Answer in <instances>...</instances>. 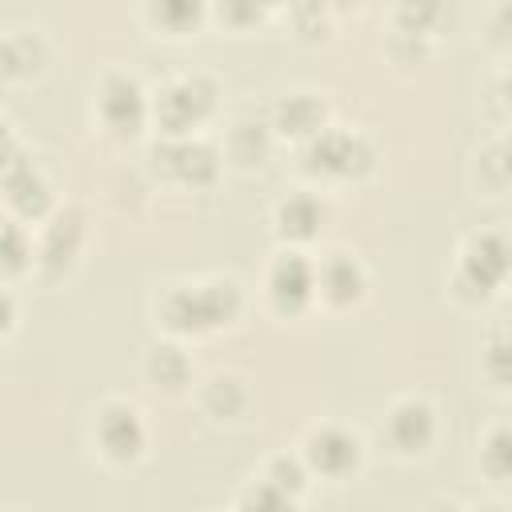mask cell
Masks as SVG:
<instances>
[{"mask_svg": "<svg viewBox=\"0 0 512 512\" xmlns=\"http://www.w3.org/2000/svg\"><path fill=\"white\" fill-rule=\"evenodd\" d=\"M4 188L12 196V204L28 216H40L44 204H48V192H44V180L28 168V164H8L4 168Z\"/></svg>", "mask_w": 512, "mask_h": 512, "instance_id": "cell-11", "label": "cell"}, {"mask_svg": "<svg viewBox=\"0 0 512 512\" xmlns=\"http://www.w3.org/2000/svg\"><path fill=\"white\" fill-rule=\"evenodd\" d=\"M272 488H300V468L292 460H276L272 464Z\"/></svg>", "mask_w": 512, "mask_h": 512, "instance_id": "cell-23", "label": "cell"}, {"mask_svg": "<svg viewBox=\"0 0 512 512\" xmlns=\"http://www.w3.org/2000/svg\"><path fill=\"white\" fill-rule=\"evenodd\" d=\"M168 168L188 184H208L216 176V152L208 144H176L164 152Z\"/></svg>", "mask_w": 512, "mask_h": 512, "instance_id": "cell-10", "label": "cell"}, {"mask_svg": "<svg viewBox=\"0 0 512 512\" xmlns=\"http://www.w3.org/2000/svg\"><path fill=\"white\" fill-rule=\"evenodd\" d=\"M200 12H204V0H152V16L172 32L192 28L200 20Z\"/></svg>", "mask_w": 512, "mask_h": 512, "instance_id": "cell-15", "label": "cell"}, {"mask_svg": "<svg viewBox=\"0 0 512 512\" xmlns=\"http://www.w3.org/2000/svg\"><path fill=\"white\" fill-rule=\"evenodd\" d=\"M440 20H444V4H440V0H404V4H400V28H404L408 36L428 32V28H436Z\"/></svg>", "mask_w": 512, "mask_h": 512, "instance_id": "cell-17", "label": "cell"}, {"mask_svg": "<svg viewBox=\"0 0 512 512\" xmlns=\"http://www.w3.org/2000/svg\"><path fill=\"white\" fill-rule=\"evenodd\" d=\"M268 288H272V300L292 312V308H300V304L312 296V268H308L296 252H288V256H280V260L272 264Z\"/></svg>", "mask_w": 512, "mask_h": 512, "instance_id": "cell-5", "label": "cell"}, {"mask_svg": "<svg viewBox=\"0 0 512 512\" xmlns=\"http://www.w3.org/2000/svg\"><path fill=\"white\" fill-rule=\"evenodd\" d=\"M8 148V132H4V124H0V152Z\"/></svg>", "mask_w": 512, "mask_h": 512, "instance_id": "cell-24", "label": "cell"}, {"mask_svg": "<svg viewBox=\"0 0 512 512\" xmlns=\"http://www.w3.org/2000/svg\"><path fill=\"white\" fill-rule=\"evenodd\" d=\"M308 460H312L324 476H344L348 468H356L360 444H356L348 432H340V428H324V432H316V436L308 440Z\"/></svg>", "mask_w": 512, "mask_h": 512, "instance_id": "cell-4", "label": "cell"}, {"mask_svg": "<svg viewBox=\"0 0 512 512\" xmlns=\"http://www.w3.org/2000/svg\"><path fill=\"white\" fill-rule=\"evenodd\" d=\"M508 436L504 432H496V440H492V448H488V468H492V476H508Z\"/></svg>", "mask_w": 512, "mask_h": 512, "instance_id": "cell-22", "label": "cell"}, {"mask_svg": "<svg viewBox=\"0 0 512 512\" xmlns=\"http://www.w3.org/2000/svg\"><path fill=\"white\" fill-rule=\"evenodd\" d=\"M360 284H364V276H360V268H356L348 256L328 260V264H324V272H320V288H324L336 304L356 300V296H360Z\"/></svg>", "mask_w": 512, "mask_h": 512, "instance_id": "cell-12", "label": "cell"}, {"mask_svg": "<svg viewBox=\"0 0 512 512\" xmlns=\"http://www.w3.org/2000/svg\"><path fill=\"white\" fill-rule=\"evenodd\" d=\"M276 120L284 132H312L320 120H324V108L312 100V96H288L280 108H276Z\"/></svg>", "mask_w": 512, "mask_h": 512, "instance_id": "cell-13", "label": "cell"}, {"mask_svg": "<svg viewBox=\"0 0 512 512\" xmlns=\"http://www.w3.org/2000/svg\"><path fill=\"white\" fill-rule=\"evenodd\" d=\"M388 436L400 452H416L432 440V412L424 404H400L388 420Z\"/></svg>", "mask_w": 512, "mask_h": 512, "instance_id": "cell-9", "label": "cell"}, {"mask_svg": "<svg viewBox=\"0 0 512 512\" xmlns=\"http://www.w3.org/2000/svg\"><path fill=\"white\" fill-rule=\"evenodd\" d=\"M320 204L316 200H308V196H292L284 208H280V228L288 232V236H312L316 232V224H320Z\"/></svg>", "mask_w": 512, "mask_h": 512, "instance_id": "cell-14", "label": "cell"}, {"mask_svg": "<svg viewBox=\"0 0 512 512\" xmlns=\"http://www.w3.org/2000/svg\"><path fill=\"white\" fill-rule=\"evenodd\" d=\"M504 268H508V248H504V240L500 236H480V244L468 252V260H464V280L472 284V288H480V292H488V288H496L500 280H504Z\"/></svg>", "mask_w": 512, "mask_h": 512, "instance_id": "cell-8", "label": "cell"}, {"mask_svg": "<svg viewBox=\"0 0 512 512\" xmlns=\"http://www.w3.org/2000/svg\"><path fill=\"white\" fill-rule=\"evenodd\" d=\"M308 160L320 172H360V168H368V144L356 136H344V132H328L312 144Z\"/></svg>", "mask_w": 512, "mask_h": 512, "instance_id": "cell-3", "label": "cell"}, {"mask_svg": "<svg viewBox=\"0 0 512 512\" xmlns=\"http://www.w3.org/2000/svg\"><path fill=\"white\" fill-rule=\"evenodd\" d=\"M208 108H212V84H208V80H180V84H172V88L160 96V104H156L160 120H164L172 132L196 124Z\"/></svg>", "mask_w": 512, "mask_h": 512, "instance_id": "cell-2", "label": "cell"}, {"mask_svg": "<svg viewBox=\"0 0 512 512\" xmlns=\"http://www.w3.org/2000/svg\"><path fill=\"white\" fill-rule=\"evenodd\" d=\"M24 256H28V240H24V232L0 224V268H20Z\"/></svg>", "mask_w": 512, "mask_h": 512, "instance_id": "cell-20", "label": "cell"}, {"mask_svg": "<svg viewBox=\"0 0 512 512\" xmlns=\"http://www.w3.org/2000/svg\"><path fill=\"white\" fill-rule=\"evenodd\" d=\"M236 312V288L232 284H208V288H184V292H172L164 300V316L172 328H208V324H220Z\"/></svg>", "mask_w": 512, "mask_h": 512, "instance_id": "cell-1", "label": "cell"}, {"mask_svg": "<svg viewBox=\"0 0 512 512\" xmlns=\"http://www.w3.org/2000/svg\"><path fill=\"white\" fill-rule=\"evenodd\" d=\"M100 444L108 456L116 460H132L140 448H144V428L136 420L132 408H108L100 416Z\"/></svg>", "mask_w": 512, "mask_h": 512, "instance_id": "cell-6", "label": "cell"}, {"mask_svg": "<svg viewBox=\"0 0 512 512\" xmlns=\"http://www.w3.org/2000/svg\"><path fill=\"white\" fill-rule=\"evenodd\" d=\"M240 404H244V392H240L236 380H216V384L208 388V408H212L216 416H236Z\"/></svg>", "mask_w": 512, "mask_h": 512, "instance_id": "cell-19", "label": "cell"}, {"mask_svg": "<svg viewBox=\"0 0 512 512\" xmlns=\"http://www.w3.org/2000/svg\"><path fill=\"white\" fill-rule=\"evenodd\" d=\"M100 108H104V120H108L112 128H124V132H132V128L144 120V96H140L136 80H128V76H112V80L104 84Z\"/></svg>", "mask_w": 512, "mask_h": 512, "instance_id": "cell-7", "label": "cell"}, {"mask_svg": "<svg viewBox=\"0 0 512 512\" xmlns=\"http://www.w3.org/2000/svg\"><path fill=\"white\" fill-rule=\"evenodd\" d=\"M76 240H80V224H76V216L52 224V228H48V240H44V260H48V264H68L72 252H76Z\"/></svg>", "mask_w": 512, "mask_h": 512, "instance_id": "cell-16", "label": "cell"}, {"mask_svg": "<svg viewBox=\"0 0 512 512\" xmlns=\"http://www.w3.org/2000/svg\"><path fill=\"white\" fill-rule=\"evenodd\" d=\"M152 376L160 380V384H168V388H176L184 376H188V360L176 352V348H156V356H152Z\"/></svg>", "mask_w": 512, "mask_h": 512, "instance_id": "cell-18", "label": "cell"}, {"mask_svg": "<svg viewBox=\"0 0 512 512\" xmlns=\"http://www.w3.org/2000/svg\"><path fill=\"white\" fill-rule=\"evenodd\" d=\"M264 0H220V16H228L232 24H252L260 16Z\"/></svg>", "mask_w": 512, "mask_h": 512, "instance_id": "cell-21", "label": "cell"}]
</instances>
